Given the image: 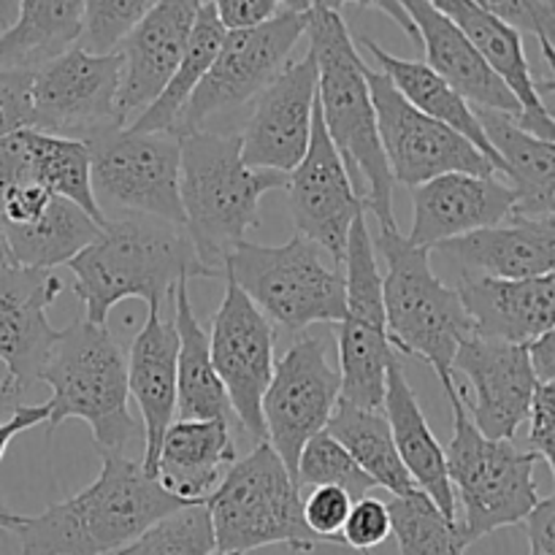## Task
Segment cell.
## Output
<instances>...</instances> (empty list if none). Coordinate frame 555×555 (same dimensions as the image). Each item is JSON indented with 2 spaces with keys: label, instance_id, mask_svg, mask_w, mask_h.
<instances>
[{
  "label": "cell",
  "instance_id": "obj_1",
  "mask_svg": "<svg viewBox=\"0 0 555 555\" xmlns=\"http://www.w3.org/2000/svg\"><path fill=\"white\" fill-rule=\"evenodd\" d=\"M101 472L90 486L11 531L20 555L117 553L157 520L193 504L166 491L157 477L146 475L141 461L122 453H101Z\"/></svg>",
  "mask_w": 555,
  "mask_h": 555
},
{
  "label": "cell",
  "instance_id": "obj_2",
  "mask_svg": "<svg viewBox=\"0 0 555 555\" xmlns=\"http://www.w3.org/2000/svg\"><path fill=\"white\" fill-rule=\"evenodd\" d=\"M309 52L318 63V106L325 130L345 163L363 209L377 217L379 228H399L393 215V173L379 141L377 112L356 38L345 16L309 9Z\"/></svg>",
  "mask_w": 555,
  "mask_h": 555
},
{
  "label": "cell",
  "instance_id": "obj_3",
  "mask_svg": "<svg viewBox=\"0 0 555 555\" xmlns=\"http://www.w3.org/2000/svg\"><path fill=\"white\" fill-rule=\"evenodd\" d=\"M68 269L85 320L95 325H108V312L130 298L163 307L179 282L215 280L184 228L155 217H112Z\"/></svg>",
  "mask_w": 555,
  "mask_h": 555
},
{
  "label": "cell",
  "instance_id": "obj_4",
  "mask_svg": "<svg viewBox=\"0 0 555 555\" xmlns=\"http://www.w3.org/2000/svg\"><path fill=\"white\" fill-rule=\"evenodd\" d=\"M287 173L263 171L244 163L242 139L217 130L182 135V195L184 233L193 242L201 263L222 276L233 249L247 242L258 225L260 198L271 190H285Z\"/></svg>",
  "mask_w": 555,
  "mask_h": 555
},
{
  "label": "cell",
  "instance_id": "obj_5",
  "mask_svg": "<svg viewBox=\"0 0 555 555\" xmlns=\"http://www.w3.org/2000/svg\"><path fill=\"white\" fill-rule=\"evenodd\" d=\"M374 249L383 255L385 328L393 350L434 369L437 379L453 377L461 341L475 334L459 287H450L431 269L428 249L415 247L399 228H379Z\"/></svg>",
  "mask_w": 555,
  "mask_h": 555
},
{
  "label": "cell",
  "instance_id": "obj_6",
  "mask_svg": "<svg viewBox=\"0 0 555 555\" xmlns=\"http://www.w3.org/2000/svg\"><path fill=\"white\" fill-rule=\"evenodd\" d=\"M38 383L49 385V431L60 423L85 421L98 453H122L139 434L128 410V358L108 325L79 318L60 331Z\"/></svg>",
  "mask_w": 555,
  "mask_h": 555
},
{
  "label": "cell",
  "instance_id": "obj_7",
  "mask_svg": "<svg viewBox=\"0 0 555 555\" xmlns=\"http://www.w3.org/2000/svg\"><path fill=\"white\" fill-rule=\"evenodd\" d=\"M444 396L453 410V439L444 448L448 475L453 482L459 520L466 545L507 526L529 518L540 502L534 482L537 455L515 444V439H488L472 423L455 377L442 379Z\"/></svg>",
  "mask_w": 555,
  "mask_h": 555
},
{
  "label": "cell",
  "instance_id": "obj_8",
  "mask_svg": "<svg viewBox=\"0 0 555 555\" xmlns=\"http://www.w3.org/2000/svg\"><path fill=\"white\" fill-rule=\"evenodd\" d=\"M222 276L236 282L271 325L293 334L339 325L347 314L345 271L301 233L276 247L242 242L225 260Z\"/></svg>",
  "mask_w": 555,
  "mask_h": 555
},
{
  "label": "cell",
  "instance_id": "obj_9",
  "mask_svg": "<svg viewBox=\"0 0 555 555\" xmlns=\"http://www.w3.org/2000/svg\"><path fill=\"white\" fill-rule=\"evenodd\" d=\"M206 509L215 531V547L249 553L285 545L293 553H312L323 542L304 524V491L269 442L233 461Z\"/></svg>",
  "mask_w": 555,
  "mask_h": 555
},
{
  "label": "cell",
  "instance_id": "obj_10",
  "mask_svg": "<svg viewBox=\"0 0 555 555\" xmlns=\"http://www.w3.org/2000/svg\"><path fill=\"white\" fill-rule=\"evenodd\" d=\"M98 206L112 217H155L184 228L179 173L182 139L114 128L87 141Z\"/></svg>",
  "mask_w": 555,
  "mask_h": 555
},
{
  "label": "cell",
  "instance_id": "obj_11",
  "mask_svg": "<svg viewBox=\"0 0 555 555\" xmlns=\"http://www.w3.org/2000/svg\"><path fill=\"white\" fill-rule=\"evenodd\" d=\"M309 11L282 9L274 20L247 30H228L215 63L201 79L173 125V135L209 130V122L253 103L291 63L296 43L307 36Z\"/></svg>",
  "mask_w": 555,
  "mask_h": 555
},
{
  "label": "cell",
  "instance_id": "obj_12",
  "mask_svg": "<svg viewBox=\"0 0 555 555\" xmlns=\"http://www.w3.org/2000/svg\"><path fill=\"white\" fill-rule=\"evenodd\" d=\"M341 271L347 287V314L339 323L341 401L363 410H383L388 366L396 350L385 328L383 271L363 211L352 220Z\"/></svg>",
  "mask_w": 555,
  "mask_h": 555
},
{
  "label": "cell",
  "instance_id": "obj_13",
  "mask_svg": "<svg viewBox=\"0 0 555 555\" xmlns=\"http://www.w3.org/2000/svg\"><path fill=\"white\" fill-rule=\"evenodd\" d=\"M122 57L74 47L33 70V130L92 141L125 128L117 108Z\"/></svg>",
  "mask_w": 555,
  "mask_h": 555
},
{
  "label": "cell",
  "instance_id": "obj_14",
  "mask_svg": "<svg viewBox=\"0 0 555 555\" xmlns=\"http://www.w3.org/2000/svg\"><path fill=\"white\" fill-rule=\"evenodd\" d=\"M366 79L377 112L379 141L396 184L412 190L442 173H499L486 152L477 150L469 139L406 103L388 76L369 68Z\"/></svg>",
  "mask_w": 555,
  "mask_h": 555
},
{
  "label": "cell",
  "instance_id": "obj_15",
  "mask_svg": "<svg viewBox=\"0 0 555 555\" xmlns=\"http://www.w3.org/2000/svg\"><path fill=\"white\" fill-rule=\"evenodd\" d=\"M341 399L339 369L328 358V339L304 334L276 361L263 396L266 442L296 477L301 450L325 431Z\"/></svg>",
  "mask_w": 555,
  "mask_h": 555
},
{
  "label": "cell",
  "instance_id": "obj_16",
  "mask_svg": "<svg viewBox=\"0 0 555 555\" xmlns=\"http://www.w3.org/2000/svg\"><path fill=\"white\" fill-rule=\"evenodd\" d=\"M274 325L249 301L236 282L225 280V296L211 320L209 350L215 372L244 431L266 442L263 396L274 377Z\"/></svg>",
  "mask_w": 555,
  "mask_h": 555
},
{
  "label": "cell",
  "instance_id": "obj_17",
  "mask_svg": "<svg viewBox=\"0 0 555 555\" xmlns=\"http://www.w3.org/2000/svg\"><path fill=\"white\" fill-rule=\"evenodd\" d=\"M287 204L296 233L312 238L341 266L352 220L363 211L361 195L325 130L320 106L314 103L312 139L304 160L287 173Z\"/></svg>",
  "mask_w": 555,
  "mask_h": 555
},
{
  "label": "cell",
  "instance_id": "obj_18",
  "mask_svg": "<svg viewBox=\"0 0 555 555\" xmlns=\"http://www.w3.org/2000/svg\"><path fill=\"white\" fill-rule=\"evenodd\" d=\"M318 103V63L314 54L291 60L280 76L255 98L242 139L247 166L291 173L307 155Z\"/></svg>",
  "mask_w": 555,
  "mask_h": 555
},
{
  "label": "cell",
  "instance_id": "obj_19",
  "mask_svg": "<svg viewBox=\"0 0 555 555\" xmlns=\"http://www.w3.org/2000/svg\"><path fill=\"white\" fill-rule=\"evenodd\" d=\"M453 372L466 374L475 399H466L472 423L488 439H515L518 428L529 421L534 390L540 385L531 366L529 345L488 339L475 334L461 341Z\"/></svg>",
  "mask_w": 555,
  "mask_h": 555
},
{
  "label": "cell",
  "instance_id": "obj_20",
  "mask_svg": "<svg viewBox=\"0 0 555 555\" xmlns=\"http://www.w3.org/2000/svg\"><path fill=\"white\" fill-rule=\"evenodd\" d=\"M60 293L63 280L52 269L14 263L0 271V361L22 396L41 379L60 336L47 318Z\"/></svg>",
  "mask_w": 555,
  "mask_h": 555
},
{
  "label": "cell",
  "instance_id": "obj_21",
  "mask_svg": "<svg viewBox=\"0 0 555 555\" xmlns=\"http://www.w3.org/2000/svg\"><path fill=\"white\" fill-rule=\"evenodd\" d=\"M201 0H157L155 9L125 36L117 108L125 128L155 101L182 63L198 20Z\"/></svg>",
  "mask_w": 555,
  "mask_h": 555
},
{
  "label": "cell",
  "instance_id": "obj_22",
  "mask_svg": "<svg viewBox=\"0 0 555 555\" xmlns=\"http://www.w3.org/2000/svg\"><path fill=\"white\" fill-rule=\"evenodd\" d=\"M412 206L415 217L406 238L431 253L439 244L507 222L515 211V193L499 173H442L412 188Z\"/></svg>",
  "mask_w": 555,
  "mask_h": 555
},
{
  "label": "cell",
  "instance_id": "obj_23",
  "mask_svg": "<svg viewBox=\"0 0 555 555\" xmlns=\"http://www.w3.org/2000/svg\"><path fill=\"white\" fill-rule=\"evenodd\" d=\"M434 253L464 280H531L555 274V217L513 215L502 225L453 238Z\"/></svg>",
  "mask_w": 555,
  "mask_h": 555
},
{
  "label": "cell",
  "instance_id": "obj_24",
  "mask_svg": "<svg viewBox=\"0 0 555 555\" xmlns=\"http://www.w3.org/2000/svg\"><path fill=\"white\" fill-rule=\"evenodd\" d=\"M399 3L415 22L417 43L426 49L428 68L437 70L475 108L507 114L518 122L524 106L504 85L502 76L491 68V63L477 52L475 43L453 22L444 20L428 0H399Z\"/></svg>",
  "mask_w": 555,
  "mask_h": 555
},
{
  "label": "cell",
  "instance_id": "obj_25",
  "mask_svg": "<svg viewBox=\"0 0 555 555\" xmlns=\"http://www.w3.org/2000/svg\"><path fill=\"white\" fill-rule=\"evenodd\" d=\"M177 328L160 318V307H150V318L128 352V393L139 404L144 421L141 466L152 477H157L163 437L177 417Z\"/></svg>",
  "mask_w": 555,
  "mask_h": 555
},
{
  "label": "cell",
  "instance_id": "obj_26",
  "mask_svg": "<svg viewBox=\"0 0 555 555\" xmlns=\"http://www.w3.org/2000/svg\"><path fill=\"white\" fill-rule=\"evenodd\" d=\"M428 3L475 43L477 52L491 63V68L504 79V85L515 92V98L524 106V114L518 119L520 128L537 139L555 141V119L547 112V103L537 92V79L524 52L520 33L488 14L475 0H428Z\"/></svg>",
  "mask_w": 555,
  "mask_h": 555
},
{
  "label": "cell",
  "instance_id": "obj_27",
  "mask_svg": "<svg viewBox=\"0 0 555 555\" xmlns=\"http://www.w3.org/2000/svg\"><path fill=\"white\" fill-rule=\"evenodd\" d=\"M459 293L475 331L488 339L531 345L555 328V274L531 280H464Z\"/></svg>",
  "mask_w": 555,
  "mask_h": 555
},
{
  "label": "cell",
  "instance_id": "obj_28",
  "mask_svg": "<svg viewBox=\"0 0 555 555\" xmlns=\"http://www.w3.org/2000/svg\"><path fill=\"white\" fill-rule=\"evenodd\" d=\"M383 412L390 423L396 450L410 472L412 482L448 515L450 520H459V504H455L453 482L448 475V459L444 448L434 437L426 415L421 410L415 390L406 383L404 366L399 356L388 366V383H385Z\"/></svg>",
  "mask_w": 555,
  "mask_h": 555
},
{
  "label": "cell",
  "instance_id": "obj_29",
  "mask_svg": "<svg viewBox=\"0 0 555 555\" xmlns=\"http://www.w3.org/2000/svg\"><path fill=\"white\" fill-rule=\"evenodd\" d=\"M236 461L231 423L173 421L163 437L157 480L173 496L201 504L215 493Z\"/></svg>",
  "mask_w": 555,
  "mask_h": 555
},
{
  "label": "cell",
  "instance_id": "obj_30",
  "mask_svg": "<svg viewBox=\"0 0 555 555\" xmlns=\"http://www.w3.org/2000/svg\"><path fill=\"white\" fill-rule=\"evenodd\" d=\"M475 112L515 193L513 215L555 217V141L526 133L507 114L486 108Z\"/></svg>",
  "mask_w": 555,
  "mask_h": 555
},
{
  "label": "cell",
  "instance_id": "obj_31",
  "mask_svg": "<svg viewBox=\"0 0 555 555\" xmlns=\"http://www.w3.org/2000/svg\"><path fill=\"white\" fill-rule=\"evenodd\" d=\"M358 47L366 49L379 65V74H385L390 79V85L404 95L406 103L423 112L426 117L437 119V122L448 125L455 133H461L464 139H469L472 144L480 152H486L488 160L499 168V173L504 177V166L499 160L496 150L488 141L486 130H482L480 119H477L475 106L466 101L464 95L453 90L437 70L428 68L426 63H417V60H404L396 57V54L385 52L377 41H372L369 36L358 38Z\"/></svg>",
  "mask_w": 555,
  "mask_h": 555
},
{
  "label": "cell",
  "instance_id": "obj_32",
  "mask_svg": "<svg viewBox=\"0 0 555 555\" xmlns=\"http://www.w3.org/2000/svg\"><path fill=\"white\" fill-rule=\"evenodd\" d=\"M190 282H179L173 291V328L179 336L177 352V421H225L233 410L225 385L211 363L209 334L201 328L188 293Z\"/></svg>",
  "mask_w": 555,
  "mask_h": 555
},
{
  "label": "cell",
  "instance_id": "obj_33",
  "mask_svg": "<svg viewBox=\"0 0 555 555\" xmlns=\"http://www.w3.org/2000/svg\"><path fill=\"white\" fill-rule=\"evenodd\" d=\"M85 0H22L14 27L0 38V68L36 70L79 47Z\"/></svg>",
  "mask_w": 555,
  "mask_h": 555
},
{
  "label": "cell",
  "instance_id": "obj_34",
  "mask_svg": "<svg viewBox=\"0 0 555 555\" xmlns=\"http://www.w3.org/2000/svg\"><path fill=\"white\" fill-rule=\"evenodd\" d=\"M325 431L356 459V464L393 496H412L421 488L412 482L399 450H396L390 423L383 410H363L339 399Z\"/></svg>",
  "mask_w": 555,
  "mask_h": 555
},
{
  "label": "cell",
  "instance_id": "obj_35",
  "mask_svg": "<svg viewBox=\"0 0 555 555\" xmlns=\"http://www.w3.org/2000/svg\"><path fill=\"white\" fill-rule=\"evenodd\" d=\"M103 228L70 201L54 195L49 209L33 225L3 231L9 238L14 263L30 269H57L68 266L85 247H90Z\"/></svg>",
  "mask_w": 555,
  "mask_h": 555
},
{
  "label": "cell",
  "instance_id": "obj_36",
  "mask_svg": "<svg viewBox=\"0 0 555 555\" xmlns=\"http://www.w3.org/2000/svg\"><path fill=\"white\" fill-rule=\"evenodd\" d=\"M225 33L228 30L222 27V22L217 20L211 5H206L204 0H201L198 20H195L193 36H190L188 52H184L182 63L173 70V76L168 79V85L163 87L160 95H157L155 101L128 125V128L141 130V133H171L179 114L184 112V106H188V101L193 98V92L198 90L201 79L206 76L209 65L215 63Z\"/></svg>",
  "mask_w": 555,
  "mask_h": 555
},
{
  "label": "cell",
  "instance_id": "obj_37",
  "mask_svg": "<svg viewBox=\"0 0 555 555\" xmlns=\"http://www.w3.org/2000/svg\"><path fill=\"white\" fill-rule=\"evenodd\" d=\"M25 144L33 182L43 184L49 193L85 209L101 228L106 225V215L101 211L95 193H92L90 146L85 141L49 135L33 128L25 130Z\"/></svg>",
  "mask_w": 555,
  "mask_h": 555
},
{
  "label": "cell",
  "instance_id": "obj_38",
  "mask_svg": "<svg viewBox=\"0 0 555 555\" xmlns=\"http://www.w3.org/2000/svg\"><path fill=\"white\" fill-rule=\"evenodd\" d=\"M390 534L401 555H464L459 520H450L423 491L412 496H393L388 504Z\"/></svg>",
  "mask_w": 555,
  "mask_h": 555
},
{
  "label": "cell",
  "instance_id": "obj_39",
  "mask_svg": "<svg viewBox=\"0 0 555 555\" xmlns=\"http://www.w3.org/2000/svg\"><path fill=\"white\" fill-rule=\"evenodd\" d=\"M296 482L304 493L320 486L341 488V491L350 493L352 502L369 496L377 488V482L356 464V459L328 431L314 434L304 444L301 459H298Z\"/></svg>",
  "mask_w": 555,
  "mask_h": 555
},
{
  "label": "cell",
  "instance_id": "obj_40",
  "mask_svg": "<svg viewBox=\"0 0 555 555\" xmlns=\"http://www.w3.org/2000/svg\"><path fill=\"white\" fill-rule=\"evenodd\" d=\"M211 551H217L215 531L206 502H201L157 520L114 555H211Z\"/></svg>",
  "mask_w": 555,
  "mask_h": 555
},
{
  "label": "cell",
  "instance_id": "obj_41",
  "mask_svg": "<svg viewBox=\"0 0 555 555\" xmlns=\"http://www.w3.org/2000/svg\"><path fill=\"white\" fill-rule=\"evenodd\" d=\"M157 0H85L79 47L92 54L117 52L130 30L155 9Z\"/></svg>",
  "mask_w": 555,
  "mask_h": 555
},
{
  "label": "cell",
  "instance_id": "obj_42",
  "mask_svg": "<svg viewBox=\"0 0 555 555\" xmlns=\"http://www.w3.org/2000/svg\"><path fill=\"white\" fill-rule=\"evenodd\" d=\"M475 3L513 30L534 36L542 57L555 74V5L551 0H475Z\"/></svg>",
  "mask_w": 555,
  "mask_h": 555
},
{
  "label": "cell",
  "instance_id": "obj_43",
  "mask_svg": "<svg viewBox=\"0 0 555 555\" xmlns=\"http://www.w3.org/2000/svg\"><path fill=\"white\" fill-rule=\"evenodd\" d=\"M352 509V496L341 488L320 486L304 493V524L323 545H341V529Z\"/></svg>",
  "mask_w": 555,
  "mask_h": 555
},
{
  "label": "cell",
  "instance_id": "obj_44",
  "mask_svg": "<svg viewBox=\"0 0 555 555\" xmlns=\"http://www.w3.org/2000/svg\"><path fill=\"white\" fill-rule=\"evenodd\" d=\"M390 537V513L388 504L379 499L363 496L352 502L350 515L341 529V545L352 547V551L372 555L377 545H383Z\"/></svg>",
  "mask_w": 555,
  "mask_h": 555
},
{
  "label": "cell",
  "instance_id": "obj_45",
  "mask_svg": "<svg viewBox=\"0 0 555 555\" xmlns=\"http://www.w3.org/2000/svg\"><path fill=\"white\" fill-rule=\"evenodd\" d=\"M33 128V70L0 68V139Z\"/></svg>",
  "mask_w": 555,
  "mask_h": 555
},
{
  "label": "cell",
  "instance_id": "obj_46",
  "mask_svg": "<svg viewBox=\"0 0 555 555\" xmlns=\"http://www.w3.org/2000/svg\"><path fill=\"white\" fill-rule=\"evenodd\" d=\"M529 421V450L551 466L555 480V379L537 385Z\"/></svg>",
  "mask_w": 555,
  "mask_h": 555
},
{
  "label": "cell",
  "instance_id": "obj_47",
  "mask_svg": "<svg viewBox=\"0 0 555 555\" xmlns=\"http://www.w3.org/2000/svg\"><path fill=\"white\" fill-rule=\"evenodd\" d=\"M225 30H247L274 20L285 5L280 0H204Z\"/></svg>",
  "mask_w": 555,
  "mask_h": 555
},
{
  "label": "cell",
  "instance_id": "obj_48",
  "mask_svg": "<svg viewBox=\"0 0 555 555\" xmlns=\"http://www.w3.org/2000/svg\"><path fill=\"white\" fill-rule=\"evenodd\" d=\"M529 537V555H555V493L551 499H540L524 520Z\"/></svg>",
  "mask_w": 555,
  "mask_h": 555
},
{
  "label": "cell",
  "instance_id": "obj_49",
  "mask_svg": "<svg viewBox=\"0 0 555 555\" xmlns=\"http://www.w3.org/2000/svg\"><path fill=\"white\" fill-rule=\"evenodd\" d=\"M347 3H356L361 5V9L379 11V14H385L388 20H393L396 25L412 38V41H417L415 22L410 20V14H406L404 5H401L399 0H309V9H323V11H336V14H341V9H345Z\"/></svg>",
  "mask_w": 555,
  "mask_h": 555
},
{
  "label": "cell",
  "instance_id": "obj_50",
  "mask_svg": "<svg viewBox=\"0 0 555 555\" xmlns=\"http://www.w3.org/2000/svg\"><path fill=\"white\" fill-rule=\"evenodd\" d=\"M49 421V404H20L14 412L5 415V421H0V461L9 453L11 442L20 437L22 431H30V428L41 426Z\"/></svg>",
  "mask_w": 555,
  "mask_h": 555
},
{
  "label": "cell",
  "instance_id": "obj_51",
  "mask_svg": "<svg viewBox=\"0 0 555 555\" xmlns=\"http://www.w3.org/2000/svg\"><path fill=\"white\" fill-rule=\"evenodd\" d=\"M529 352L537 379H540V383H551V379H555V328L547 331V334L540 336L537 341H531Z\"/></svg>",
  "mask_w": 555,
  "mask_h": 555
},
{
  "label": "cell",
  "instance_id": "obj_52",
  "mask_svg": "<svg viewBox=\"0 0 555 555\" xmlns=\"http://www.w3.org/2000/svg\"><path fill=\"white\" fill-rule=\"evenodd\" d=\"M20 399H22L20 390H16L9 379H0V417L14 412L16 406H20Z\"/></svg>",
  "mask_w": 555,
  "mask_h": 555
},
{
  "label": "cell",
  "instance_id": "obj_53",
  "mask_svg": "<svg viewBox=\"0 0 555 555\" xmlns=\"http://www.w3.org/2000/svg\"><path fill=\"white\" fill-rule=\"evenodd\" d=\"M22 0H0V38L14 27L16 16H20Z\"/></svg>",
  "mask_w": 555,
  "mask_h": 555
},
{
  "label": "cell",
  "instance_id": "obj_54",
  "mask_svg": "<svg viewBox=\"0 0 555 555\" xmlns=\"http://www.w3.org/2000/svg\"><path fill=\"white\" fill-rule=\"evenodd\" d=\"M22 520H25V515H14L0 507V531H14Z\"/></svg>",
  "mask_w": 555,
  "mask_h": 555
},
{
  "label": "cell",
  "instance_id": "obj_55",
  "mask_svg": "<svg viewBox=\"0 0 555 555\" xmlns=\"http://www.w3.org/2000/svg\"><path fill=\"white\" fill-rule=\"evenodd\" d=\"M9 266H14V255H11L9 238H5V233L0 231V271L9 269Z\"/></svg>",
  "mask_w": 555,
  "mask_h": 555
},
{
  "label": "cell",
  "instance_id": "obj_56",
  "mask_svg": "<svg viewBox=\"0 0 555 555\" xmlns=\"http://www.w3.org/2000/svg\"><path fill=\"white\" fill-rule=\"evenodd\" d=\"M537 92H540V95H555V74L551 76V79L537 81Z\"/></svg>",
  "mask_w": 555,
  "mask_h": 555
},
{
  "label": "cell",
  "instance_id": "obj_57",
  "mask_svg": "<svg viewBox=\"0 0 555 555\" xmlns=\"http://www.w3.org/2000/svg\"><path fill=\"white\" fill-rule=\"evenodd\" d=\"M280 3L291 11H309V0H280Z\"/></svg>",
  "mask_w": 555,
  "mask_h": 555
},
{
  "label": "cell",
  "instance_id": "obj_58",
  "mask_svg": "<svg viewBox=\"0 0 555 555\" xmlns=\"http://www.w3.org/2000/svg\"><path fill=\"white\" fill-rule=\"evenodd\" d=\"M211 555H242V553H228V551H211Z\"/></svg>",
  "mask_w": 555,
  "mask_h": 555
},
{
  "label": "cell",
  "instance_id": "obj_59",
  "mask_svg": "<svg viewBox=\"0 0 555 555\" xmlns=\"http://www.w3.org/2000/svg\"><path fill=\"white\" fill-rule=\"evenodd\" d=\"M547 112H551V117L555 119V108H551V106H547Z\"/></svg>",
  "mask_w": 555,
  "mask_h": 555
},
{
  "label": "cell",
  "instance_id": "obj_60",
  "mask_svg": "<svg viewBox=\"0 0 555 555\" xmlns=\"http://www.w3.org/2000/svg\"><path fill=\"white\" fill-rule=\"evenodd\" d=\"M551 3H553V5H555V0H551Z\"/></svg>",
  "mask_w": 555,
  "mask_h": 555
}]
</instances>
